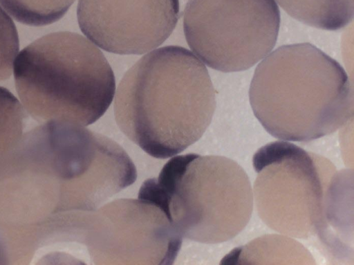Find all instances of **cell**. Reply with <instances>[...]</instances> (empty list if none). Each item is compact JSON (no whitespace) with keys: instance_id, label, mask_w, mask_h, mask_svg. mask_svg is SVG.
Instances as JSON below:
<instances>
[{"instance_id":"obj_1","label":"cell","mask_w":354,"mask_h":265,"mask_svg":"<svg viewBox=\"0 0 354 265\" xmlns=\"http://www.w3.org/2000/svg\"><path fill=\"white\" fill-rule=\"evenodd\" d=\"M215 90L205 65L187 49L161 47L140 58L121 80L114 116L120 129L156 158L196 142L212 119Z\"/></svg>"},{"instance_id":"obj_2","label":"cell","mask_w":354,"mask_h":265,"mask_svg":"<svg viewBox=\"0 0 354 265\" xmlns=\"http://www.w3.org/2000/svg\"><path fill=\"white\" fill-rule=\"evenodd\" d=\"M249 98L264 129L283 140L330 134L353 116V93L342 66L308 43L280 46L257 67Z\"/></svg>"},{"instance_id":"obj_3","label":"cell","mask_w":354,"mask_h":265,"mask_svg":"<svg viewBox=\"0 0 354 265\" xmlns=\"http://www.w3.org/2000/svg\"><path fill=\"white\" fill-rule=\"evenodd\" d=\"M14 77L24 108L39 122L91 125L106 112L115 91L103 53L71 32L46 35L24 48L15 60Z\"/></svg>"},{"instance_id":"obj_4","label":"cell","mask_w":354,"mask_h":265,"mask_svg":"<svg viewBox=\"0 0 354 265\" xmlns=\"http://www.w3.org/2000/svg\"><path fill=\"white\" fill-rule=\"evenodd\" d=\"M138 198L165 214L182 237L203 244L232 239L248 223L253 192L245 170L221 156H174L158 177L145 181Z\"/></svg>"},{"instance_id":"obj_5","label":"cell","mask_w":354,"mask_h":265,"mask_svg":"<svg viewBox=\"0 0 354 265\" xmlns=\"http://www.w3.org/2000/svg\"><path fill=\"white\" fill-rule=\"evenodd\" d=\"M259 217L287 236L329 240L340 219L341 174L326 158L287 141L270 143L252 158Z\"/></svg>"},{"instance_id":"obj_6","label":"cell","mask_w":354,"mask_h":265,"mask_svg":"<svg viewBox=\"0 0 354 265\" xmlns=\"http://www.w3.org/2000/svg\"><path fill=\"white\" fill-rule=\"evenodd\" d=\"M24 140L31 156L59 184L65 213L93 211L136 180L125 150L84 126L50 120L26 133Z\"/></svg>"},{"instance_id":"obj_7","label":"cell","mask_w":354,"mask_h":265,"mask_svg":"<svg viewBox=\"0 0 354 265\" xmlns=\"http://www.w3.org/2000/svg\"><path fill=\"white\" fill-rule=\"evenodd\" d=\"M280 12L274 0H189L183 28L193 52L222 72L246 70L277 42Z\"/></svg>"},{"instance_id":"obj_8","label":"cell","mask_w":354,"mask_h":265,"mask_svg":"<svg viewBox=\"0 0 354 265\" xmlns=\"http://www.w3.org/2000/svg\"><path fill=\"white\" fill-rule=\"evenodd\" d=\"M76 244L94 264H172L183 238L157 206L122 199L81 214Z\"/></svg>"},{"instance_id":"obj_9","label":"cell","mask_w":354,"mask_h":265,"mask_svg":"<svg viewBox=\"0 0 354 265\" xmlns=\"http://www.w3.org/2000/svg\"><path fill=\"white\" fill-rule=\"evenodd\" d=\"M178 15V0H79L77 9L84 35L120 55H140L162 44Z\"/></svg>"},{"instance_id":"obj_10","label":"cell","mask_w":354,"mask_h":265,"mask_svg":"<svg viewBox=\"0 0 354 265\" xmlns=\"http://www.w3.org/2000/svg\"><path fill=\"white\" fill-rule=\"evenodd\" d=\"M292 17L308 26L335 30L353 19V0H275Z\"/></svg>"},{"instance_id":"obj_11","label":"cell","mask_w":354,"mask_h":265,"mask_svg":"<svg viewBox=\"0 0 354 265\" xmlns=\"http://www.w3.org/2000/svg\"><path fill=\"white\" fill-rule=\"evenodd\" d=\"M26 119L25 111L17 98L0 86V179L18 152Z\"/></svg>"},{"instance_id":"obj_12","label":"cell","mask_w":354,"mask_h":265,"mask_svg":"<svg viewBox=\"0 0 354 265\" xmlns=\"http://www.w3.org/2000/svg\"><path fill=\"white\" fill-rule=\"evenodd\" d=\"M75 0H0L6 12L17 21L35 26L62 18Z\"/></svg>"},{"instance_id":"obj_13","label":"cell","mask_w":354,"mask_h":265,"mask_svg":"<svg viewBox=\"0 0 354 265\" xmlns=\"http://www.w3.org/2000/svg\"><path fill=\"white\" fill-rule=\"evenodd\" d=\"M19 47L15 25L10 15L0 6V82L10 76Z\"/></svg>"}]
</instances>
